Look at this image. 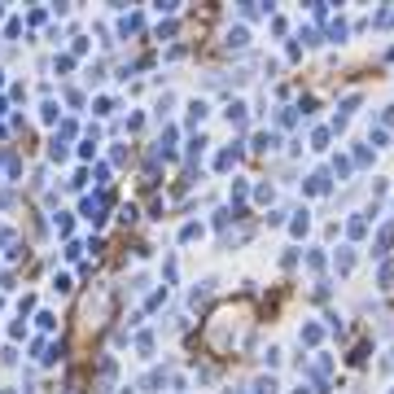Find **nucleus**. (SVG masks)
Returning <instances> with one entry per match:
<instances>
[{"mask_svg":"<svg viewBox=\"0 0 394 394\" xmlns=\"http://www.w3.org/2000/svg\"><path fill=\"white\" fill-rule=\"evenodd\" d=\"M333 184H338V180H333L329 166H316V171L303 180V197H329V193H333Z\"/></svg>","mask_w":394,"mask_h":394,"instance_id":"nucleus-1","label":"nucleus"},{"mask_svg":"<svg viewBox=\"0 0 394 394\" xmlns=\"http://www.w3.org/2000/svg\"><path fill=\"white\" fill-rule=\"evenodd\" d=\"M390 250H394V215L377 223V232H373V259H390Z\"/></svg>","mask_w":394,"mask_h":394,"instance_id":"nucleus-2","label":"nucleus"},{"mask_svg":"<svg viewBox=\"0 0 394 394\" xmlns=\"http://www.w3.org/2000/svg\"><path fill=\"white\" fill-rule=\"evenodd\" d=\"M303 267L311 272L316 281H325V272H329V254H325V245H307V250H303Z\"/></svg>","mask_w":394,"mask_h":394,"instance_id":"nucleus-3","label":"nucleus"},{"mask_svg":"<svg viewBox=\"0 0 394 394\" xmlns=\"http://www.w3.org/2000/svg\"><path fill=\"white\" fill-rule=\"evenodd\" d=\"M342 232H346V241H351V245H360V241H364V237H368V232H373V219H368V215H364V210H355V215H351V219H346V228H342Z\"/></svg>","mask_w":394,"mask_h":394,"instance_id":"nucleus-4","label":"nucleus"},{"mask_svg":"<svg viewBox=\"0 0 394 394\" xmlns=\"http://www.w3.org/2000/svg\"><path fill=\"white\" fill-rule=\"evenodd\" d=\"M250 149H254V153H276V149H281V131H276V127L254 131V136H250Z\"/></svg>","mask_w":394,"mask_h":394,"instance_id":"nucleus-5","label":"nucleus"},{"mask_svg":"<svg viewBox=\"0 0 394 394\" xmlns=\"http://www.w3.org/2000/svg\"><path fill=\"white\" fill-rule=\"evenodd\" d=\"M333 272H338V276H351V272H355V263H360V254H355V245L351 241H346L342 250H333Z\"/></svg>","mask_w":394,"mask_h":394,"instance_id":"nucleus-6","label":"nucleus"},{"mask_svg":"<svg viewBox=\"0 0 394 394\" xmlns=\"http://www.w3.org/2000/svg\"><path fill=\"white\" fill-rule=\"evenodd\" d=\"M223 49H228V53H245L250 49V27H245V22H237V27L223 31Z\"/></svg>","mask_w":394,"mask_h":394,"instance_id":"nucleus-7","label":"nucleus"},{"mask_svg":"<svg viewBox=\"0 0 394 394\" xmlns=\"http://www.w3.org/2000/svg\"><path fill=\"white\" fill-rule=\"evenodd\" d=\"M223 118H228L237 131H245V127H250V105H245V101H232L228 110H223Z\"/></svg>","mask_w":394,"mask_h":394,"instance_id":"nucleus-8","label":"nucleus"},{"mask_svg":"<svg viewBox=\"0 0 394 394\" xmlns=\"http://www.w3.org/2000/svg\"><path fill=\"white\" fill-rule=\"evenodd\" d=\"M298 342H303V346H311V351H316V346L325 342V325H316V320H307V325L298 329Z\"/></svg>","mask_w":394,"mask_h":394,"instance_id":"nucleus-9","label":"nucleus"},{"mask_svg":"<svg viewBox=\"0 0 394 394\" xmlns=\"http://www.w3.org/2000/svg\"><path fill=\"white\" fill-rule=\"evenodd\" d=\"M298 118H303V114H298V105H276V118H272V127H276V131H289Z\"/></svg>","mask_w":394,"mask_h":394,"instance_id":"nucleus-10","label":"nucleus"},{"mask_svg":"<svg viewBox=\"0 0 394 394\" xmlns=\"http://www.w3.org/2000/svg\"><path fill=\"white\" fill-rule=\"evenodd\" d=\"M373 158H377V149L368 145V140H364V145H355V149H351V162H355V171H368V166H373Z\"/></svg>","mask_w":394,"mask_h":394,"instance_id":"nucleus-11","label":"nucleus"},{"mask_svg":"<svg viewBox=\"0 0 394 394\" xmlns=\"http://www.w3.org/2000/svg\"><path fill=\"white\" fill-rule=\"evenodd\" d=\"M329 171H333V180H351V171H355V162H351V153H333V162H329Z\"/></svg>","mask_w":394,"mask_h":394,"instance_id":"nucleus-12","label":"nucleus"},{"mask_svg":"<svg viewBox=\"0 0 394 394\" xmlns=\"http://www.w3.org/2000/svg\"><path fill=\"white\" fill-rule=\"evenodd\" d=\"M346 35H351V22H346V18H333L329 27H325V40L329 44H346Z\"/></svg>","mask_w":394,"mask_h":394,"instance_id":"nucleus-13","label":"nucleus"},{"mask_svg":"<svg viewBox=\"0 0 394 394\" xmlns=\"http://www.w3.org/2000/svg\"><path fill=\"white\" fill-rule=\"evenodd\" d=\"M237 162H241V145H228V149H219V158H215V171H232Z\"/></svg>","mask_w":394,"mask_h":394,"instance_id":"nucleus-14","label":"nucleus"},{"mask_svg":"<svg viewBox=\"0 0 394 394\" xmlns=\"http://www.w3.org/2000/svg\"><path fill=\"white\" fill-rule=\"evenodd\" d=\"M377 289H381V294L394 289V259H381V263H377Z\"/></svg>","mask_w":394,"mask_h":394,"instance_id":"nucleus-15","label":"nucleus"},{"mask_svg":"<svg viewBox=\"0 0 394 394\" xmlns=\"http://www.w3.org/2000/svg\"><path fill=\"white\" fill-rule=\"evenodd\" d=\"M307 232H311V215H307V210H294V215H289V237H307Z\"/></svg>","mask_w":394,"mask_h":394,"instance_id":"nucleus-16","label":"nucleus"},{"mask_svg":"<svg viewBox=\"0 0 394 394\" xmlns=\"http://www.w3.org/2000/svg\"><path fill=\"white\" fill-rule=\"evenodd\" d=\"M368 27H373V31H390V27H394V5H386V9H377V14L368 18Z\"/></svg>","mask_w":394,"mask_h":394,"instance_id":"nucleus-17","label":"nucleus"},{"mask_svg":"<svg viewBox=\"0 0 394 394\" xmlns=\"http://www.w3.org/2000/svg\"><path fill=\"white\" fill-rule=\"evenodd\" d=\"M368 145H373V149H386V145H390V127H386V123H373V127H368Z\"/></svg>","mask_w":394,"mask_h":394,"instance_id":"nucleus-18","label":"nucleus"},{"mask_svg":"<svg viewBox=\"0 0 394 394\" xmlns=\"http://www.w3.org/2000/svg\"><path fill=\"white\" fill-rule=\"evenodd\" d=\"M329 145H333V131H329V123H320V127L311 131V149H316V153H325Z\"/></svg>","mask_w":394,"mask_h":394,"instance_id":"nucleus-19","label":"nucleus"},{"mask_svg":"<svg viewBox=\"0 0 394 394\" xmlns=\"http://www.w3.org/2000/svg\"><path fill=\"white\" fill-rule=\"evenodd\" d=\"M254 394H281V381L272 373H263V377H254Z\"/></svg>","mask_w":394,"mask_h":394,"instance_id":"nucleus-20","label":"nucleus"},{"mask_svg":"<svg viewBox=\"0 0 394 394\" xmlns=\"http://www.w3.org/2000/svg\"><path fill=\"white\" fill-rule=\"evenodd\" d=\"M263 223H267V228H281V223H289V210H285V206H272L267 215H263Z\"/></svg>","mask_w":394,"mask_h":394,"instance_id":"nucleus-21","label":"nucleus"},{"mask_svg":"<svg viewBox=\"0 0 394 394\" xmlns=\"http://www.w3.org/2000/svg\"><path fill=\"white\" fill-rule=\"evenodd\" d=\"M368 355H373V342H360V346H355L351 355H346V360H351L355 368H364V364H368Z\"/></svg>","mask_w":394,"mask_h":394,"instance_id":"nucleus-22","label":"nucleus"},{"mask_svg":"<svg viewBox=\"0 0 394 394\" xmlns=\"http://www.w3.org/2000/svg\"><path fill=\"white\" fill-rule=\"evenodd\" d=\"M329 294H333V281H316V285H311V298H316V303H329Z\"/></svg>","mask_w":394,"mask_h":394,"instance_id":"nucleus-23","label":"nucleus"},{"mask_svg":"<svg viewBox=\"0 0 394 394\" xmlns=\"http://www.w3.org/2000/svg\"><path fill=\"white\" fill-rule=\"evenodd\" d=\"M206 114H210V105H206V101H193V105H188V123H201Z\"/></svg>","mask_w":394,"mask_h":394,"instance_id":"nucleus-24","label":"nucleus"},{"mask_svg":"<svg viewBox=\"0 0 394 394\" xmlns=\"http://www.w3.org/2000/svg\"><path fill=\"white\" fill-rule=\"evenodd\" d=\"M298 263H303V250H285V254H281V267L285 272H294Z\"/></svg>","mask_w":394,"mask_h":394,"instance_id":"nucleus-25","label":"nucleus"},{"mask_svg":"<svg viewBox=\"0 0 394 394\" xmlns=\"http://www.w3.org/2000/svg\"><path fill=\"white\" fill-rule=\"evenodd\" d=\"M272 35H289V18H281V14H272Z\"/></svg>","mask_w":394,"mask_h":394,"instance_id":"nucleus-26","label":"nucleus"},{"mask_svg":"<svg viewBox=\"0 0 394 394\" xmlns=\"http://www.w3.org/2000/svg\"><path fill=\"white\" fill-rule=\"evenodd\" d=\"M329 14H333V5H325V0H316V9H311V18H316V22H329Z\"/></svg>","mask_w":394,"mask_h":394,"instance_id":"nucleus-27","label":"nucleus"},{"mask_svg":"<svg viewBox=\"0 0 394 394\" xmlns=\"http://www.w3.org/2000/svg\"><path fill=\"white\" fill-rule=\"evenodd\" d=\"M272 197H276V188H272V184H254V201H272Z\"/></svg>","mask_w":394,"mask_h":394,"instance_id":"nucleus-28","label":"nucleus"},{"mask_svg":"<svg viewBox=\"0 0 394 394\" xmlns=\"http://www.w3.org/2000/svg\"><path fill=\"white\" fill-rule=\"evenodd\" d=\"M263 364H267V368H281V346H267V355H263Z\"/></svg>","mask_w":394,"mask_h":394,"instance_id":"nucleus-29","label":"nucleus"},{"mask_svg":"<svg viewBox=\"0 0 394 394\" xmlns=\"http://www.w3.org/2000/svg\"><path fill=\"white\" fill-rule=\"evenodd\" d=\"M373 193H377V197L390 193V180H386V175H377V180H373Z\"/></svg>","mask_w":394,"mask_h":394,"instance_id":"nucleus-30","label":"nucleus"},{"mask_svg":"<svg viewBox=\"0 0 394 394\" xmlns=\"http://www.w3.org/2000/svg\"><path fill=\"white\" fill-rule=\"evenodd\" d=\"M193 237H201V223H184V232H180V241H193Z\"/></svg>","mask_w":394,"mask_h":394,"instance_id":"nucleus-31","label":"nucleus"},{"mask_svg":"<svg viewBox=\"0 0 394 394\" xmlns=\"http://www.w3.org/2000/svg\"><path fill=\"white\" fill-rule=\"evenodd\" d=\"M294 394H316V390H311V386H307V381H303V386H298Z\"/></svg>","mask_w":394,"mask_h":394,"instance_id":"nucleus-32","label":"nucleus"},{"mask_svg":"<svg viewBox=\"0 0 394 394\" xmlns=\"http://www.w3.org/2000/svg\"><path fill=\"white\" fill-rule=\"evenodd\" d=\"M386 360H390V368H394V351H390V355H386Z\"/></svg>","mask_w":394,"mask_h":394,"instance_id":"nucleus-33","label":"nucleus"},{"mask_svg":"<svg viewBox=\"0 0 394 394\" xmlns=\"http://www.w3.org/2000/svg\"><path fill=\"white\" fill-rule=\"evenodd\" d=\"M232 394H245V390H232Z\"/></svg>","mask_w":394,"mask_h":394,"instance_id":"nucleus-34","label":"nucleus"},{"mask_svg":"<svg viewBox=\"0 0 394 394\" xmlns=\"http://www.w3.org/2000/svg\"><path fill=\"white\" fill-rule=\"evenodd\" d=\"M390 394H394V390H390Z\"/></svg>","mask_w":394,"mask_h":394,"instance_id":"nucleus-35","label":"nucleus"}]
</instances>
